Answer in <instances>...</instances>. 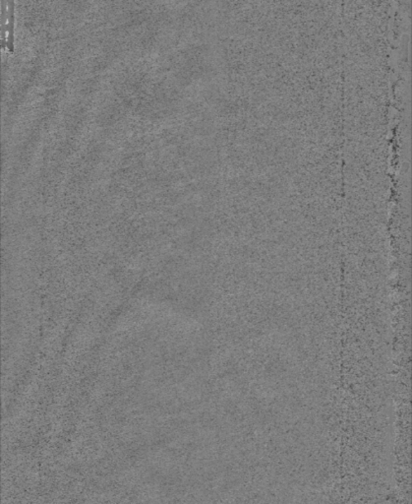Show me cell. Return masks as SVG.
<instances>
[{"label":"cell","mask_w":412,"mask_h":504,"mask_svg":"<svg viewBox=\"0 0 412 504\" xmlns=\"http://www.w3.org/2000/svg\"><path fill=\"white\" fill-rule=\"evenodd\" d=\"M1 44L14 49V1L1 2Z\"/></svg>","instance_id":"obj_1"}]
</instances>
